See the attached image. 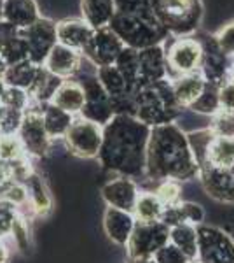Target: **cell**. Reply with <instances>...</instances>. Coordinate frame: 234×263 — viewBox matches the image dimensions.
<instances>
[{
	"label": "cell",
	"instance_id": "46",
	"mask_svg": "<svg viewBox=\"0 0 234 263\" xmlns=\"http://www.w3.org/2000/svg\"><path fill=\"white\" fill-rule=\"evenodd\" d=\"M220 111H234V83L227 81L219 88Z\"/></svg>",
	"mask_w": 234,
	"mask_h": 263
},
{
	"label": "cell",
	"instance_id": "51",
	"mask_svg": "<svg viewBox=\"0 0 234 263\" xmlns=\"http://www.w3.org/2000/svg\"><path fill=\"white\" fill-rule=\"evenodd\" d=\"M6 69H7L6 62H4V60H2V57H0V78L4 76V72H6Z\"/></svg>",
	"mask_w": 234,
	"mask_h": 263
},
{
	"label": "cell",
	"instance_id": "13",
	"mask_svg": "<svg viewBox=\"0 0 234 263\" xmlns=\"http://www.w3.org/2000/svg\"><path fill=\"white\" fill-rule=\"evenodd\" d=\"M124 48L126 46L122 44V41L109 27H105L100 28V30H95L93 37L80 51V54H82L84 60L93 63L98 69V67L114 65Z\"/></svg>",
	"mask_w": 234,
	"mask_h": 263
},
{
	"label": "cell",
	"instance_id": "41",
	"mask_svg": "<svg viewBox=\"0 0 234 263\" xmlns=\"http://www.w3.org/2000/svg\"><path fill=\"white\" fill-rule=\"evenodd\" d=\"M9 237L12 239V242H14V246L19 249V251H28V249H30L28 219L18 214V218H16L14 224H12V230H11Z\"/></svg>",
	"mask_w": 234,
	"mask_h": 263
},
{
	"label": "cell",
	"instance_id": "21",
	"mask_svg": "<svg viewBox=\"0 0 234 263\" xmlns=\"http://www.w3.org/2000/svg\"><path fill=\"white\" fill-rule=\"evenodd\" d=\"M40 11L35 0H4L2 21L12 25L18 30L28 28L40 20Z\"/></svg>",
	"mask_w": 234,
	"mask_h": 263
},
{
	"label": "cell",
	"instance_id": "27",
	"mask_svg": "<svg viewBox=\"0 0 234 263\" xmlns=\"http://www.w3.org/2000/svg\"><path fill=\"white\" fill-rule=\"evenodd\" d=\"M74 120L75 116H72V114L63 111V109L56 107V105L53 104L42 105V121H44L46 132H48L51 141L65 137V134L69 132Z\"/></svg>",
	"mask_w": 234,
	"mask_h": 263
},
{
	"label": "cell",
	"instance_id": "23",
	"mask_svg": "<svg viewBox=\"0 0 234 263\" xmlns=\"http://www.w3.org/2000/svg\"><path fill=\"white\" fill-rule=\"evenodd\" d=\"M49 104L63 109L72 116H79L84 107V90L74 78L63 79Z\"/></svg>",
	"mask_w": 234,
	"mask_h": 263
},
{
	"label": "cell",
	"instance_id": "11",
	"mask_svg": "<svg viewBox=\"0 0 234 263\" xmlns=\"http://www.w3.org/2000/svg\"><path fill=\"white\" fill-rule=\"evenodd\" d=\"M169 242V228L161 221H137L126 244L127 258H154V254Z\"/></svg>",
	"mask_w": 234,
	"mask_h": 263
},
{
	"label": "cell",
	"instance_id": "39",
	"mask_svg": "<svg viewBox=\"0 0 234 263\" xmlns=\"http://www.w3.org/2000/svg\"><path fill=\"white\" fill-rule=\"evenodd\" d=\"M0 102H2V105L7 109H19V111H27L28 105L32 104V99H30V95L25 90L7 86V90L2 95Z\"/></svg>",
	"mask_w": 234,
	"mask_h": 263
},
{
	"label": "cell",
	"instance_id": "19",
	"mask_svg": "<svg viewBox=\"0 0 234 263\" xmlns=\"http://www.w3.org/2000/svg\"><path fill=\"white\" fill-rule=\"evenodd\" d=\"M93 33H95V30L82 18H67L56 23L58 44H63L70 49L79 51V53L84 49L88 41L93 37Z\"/></svg>",
	"mask_w": 234,
	"mask_h": 263
},
{
	"label": "cell",
	"instance_id": "47",
	"mask_svg": "<svg viewBox=\"0 0 234 263\" xmlns=\"http://www.w3.org/2000/svg\"><path fill=\"white\" fill-rule=\"evenodd\" d=\"M9 249H7V246L4 244V240H0V263H7L9 261Z\"/></svg>",
	"mask_w": 234,
	"mask_h": 263
},
{
	"label": "cell",
	"instance_id": "40",
	"mask_svg": "<svg viewBox=\"0 0 234 263\" xmlns=\"http://www.w3.org/2000/svg\"><path fill=\"white\" fill-rule=\"evenodd\" d=\"M211 118L214 121H211L210 128L214 130L215 135L234 139V111H219Z\"/></svg>",
	"mask_w": 234,
	"mask_h": 263
},
{
	"label": "cell",
	"instance_id": "42",
	"mask_svg": "<svg viewBox=\"0 0 234 263\" xmlns=\"http://www.w3.org/2000/svg\"><path fill=\"white\" fill-rule=\"evenodd\" d=\"M16 218H18V209L9 202L0 200V240H6L11 235Z\"/></svg>",
	"mask_w": 234,
	"mask_h": 263
},
{
	"label": "cell",
	"instance_id": "5",
	"mask_svg": "<svg viewBox=\"0 0 234 263\" xmlns=\"http://www.w3.org/2000/svg\"><path fill=\"white\" fill-rule=\"evenodd\" d=\"M157 21L173 37H189L203 21V0H152Z\"/></svg>",
	"mask_w": 234,
	"mask_h": 263
},
{
	"label": "cell",
	"instance_id": "4",
	"mask_svg": "<svg viewBox=\"0 0 234 263\" xmlns=\"http://www.w3.org/2000/svg\"><path fill=\"white\" fill-rule=\"evenodd\" d=\"M109 28L122 41L126 48L137 51L164 44L169 37V33L164 30L163 25L157 21L156 14L133 16L116 12Z\"/></svg>",
	"mask_w": 234,
	"mask_h": 263
},
{
	"label": "cell",
	"instance_id": "15",
	"mask_svg": "<svg viewBox=\"0 0 234 263\" xmlns=\"http://www.w3.org/2000/svg\"><path fill=\"white\" fill-rule=\"evenodd\" d=\"M203 46V60L199 72L205 78L206 83H211L215 86H222L229 79V69H231V57L224 54L217 46L214 37H208L206 41H201Z\"/></svg>",
	"mask_w": 234,
	"mask_h": 263
},
{
	"label": "cell",
	"instance_id": "17",
	"mask_svg": "<svg viewBox=\"0 0 234 263\" xmlns=\"http://www.w3.org/2000/svg\"><path fill=\"white\" fill-rule=\"evenodd\" d=\"M163 79H169L168 65H166L164 44L152 46L138 51V81L140 88L154 84Z\"/></svg>",
	"mask_w": 234,
	"mask_h": 263
},
{
	"label": "cell",
	"instance_id": "34",
	"mask_svg": "<svg viewBox=\"0 0 234 263\" xmlns=\"http://www.w3.org/2000/svg\"><path fill=\"white\" fill-rule=\"evenodd\" d=\"M219 88L211 83L205 84V90L201 91V95L196 99V102L190 105V111L198 112V114H205V116H215L220 111V104H219Z\"/></svg>",
	"mask_w": 234,
	"mask_h": 263
},
{
	"label": "cell",
	"instance_id": "45",
	"mask_svg": "<svg viewBox=\"0 0 234 263\" xmlns=\"http://www.w3.org/2000/svg\"><path fill=\"white\" fill-rule=\"evenodd\" d=\"M154 260L157 263H189L190 260L185 256L178 248H175L172 242H168L164 248H161L159 251L154 254Z\"/></svg>",
	"mask_w": 234,
	"mask_h": 263
},
{
	"label": "cell",
	"instance_id": "2",
	"mask_svg": "<svg viewBox=\"0 0 234 263\" xmlns=\"http://www.w3.org/2000/svg\"><path fill=\"white\" fill-rule=\"evenodd\" d=\"M198 172L199 167L190 151L187 134L177 123L151 128L145 153V179L184 182L198 177Z\"/></svg>",
	"mask_w": 234,
	"mask_h": 263
},
{
	"label": "cell",
	"instance_id": "24",
	"mask_svg": "<svg viewBox=\"0 0 234 263\" xmlns=\"http://www.w3.org/2000/svg\"><path fill=\"white\" fill-rule=\"evenodd\" d=\"M205 78L201 76V72H190V74L178 76V78L172 79L173 93L175 99L182 109H189L194 104L196 99L201 95V91L205 90Z\"/></svg>",
	"mask_w": 234,
	"mask_h": 263
},
{
	"label": "cell",
	"instance_id": "18",
	"mask_svg": "<svg viewBox=\"0 0 234 263\" xmlns=\"http://www.w3.org/2000/svg\"><path fill=\"white\" fill-rule=\"evenodd\" d=\"M82 65V54L63 44H56L44 62V67L59 79H70Z\"/></svg>",
	"mask_w": 234,
	"mask_h": 263
},
{
	"label": "cell",
	"instance_id": "10",
	"mask_svg": "<svg viewBox=\"0 0 234 263\" xmlns=\"http://www.w3.org/2000/svg\"><path fill=\"white\" fill-rule=\"evenodd\" d=\"M201 263H234V240L224 230L198 224V258Z\"/></svg>",
	"mask_w": 234,
	"mask_h": 263
},
{
	"label": "cell",
	"instance_id": "49",
	"mask_svg": "<svg viewBox=\"0 0 234 263\" xmlns=\"http://www.w3.org/2000/svg\"><path fill=\"white\" fill-rule=\"evenodd\" d=\"M227 81L234 83V57H232V60H231V69H229V79H227Z\"/></svg>",
	"mask_w": 234,
	"mask_h": 263
},
{
	"label": "cell",
	"instance_id": "33",
	"mask_svg": "<svg viewBox=\"0 0 234 263\" xmlns=\"http://www.w3.org/2000/svg\"><path fill=\"white\" fill-rule=\"evenodd\" d=\"M114 65L117 67L119 72L122 74V78L126 79V83L130 84V88L137 93L140 88V81H138V51L131 49V48H124L122 53L117 57V60Z\"/></svg>",
	"mask_w": 234,
	"mask_h": 263
},
{
	"label": "cell",
	"instance_id": "26",
	"mask_svg": "<svg viewBox=\"0 0 234 263\" xmlns=\"http://www.w3.org/2000/svg\"><path fill=\"white\" fill-rule=\"evenodd\" d=\"M80 14L93 30H100L110 25L116 14L114 0H80Z\"/></svg>",
	"mask_w": 234,
	"mask_h": 263
},
{
	"label": "cell",
	"instance_id": "50",
	"mask_svg": "<svg viewBox=\"0 0 234 263\" xmlns=\"http://www.w3.org/2000/svg\"><path fill=\"white\" fill-rule=\"evenodd\" d=\"M6 90H7V84L4 81V78H0V99H2V95L6 93Z\"/></svg>",
	"mask_w": 234,
	"mask_h": 263
},
{
	"label": "cell",
	"instance_id": "12",
	"mask_svg": "<svg viewBox=\"0 0 234 263\" xmlns=\"http://www.w3.org/2000/svg\"><path fill=\"white\" fill-rule=\"evenodd\" d=\"M19 33L25 39V42H27L28 60L35 63V65H44L51 49L58 44L56 23L53 20L40 16V20H37L28 28L19 30Z\"/></svg>",
	"mask_w": 234,
	"mask_h": 263
},
{
	"label": "cell",
	"instance_id": "29",
	"mask_svg": "<svg viewBox=\"0 0 234 263\" xmlns=\"http://www.w3.org/2000/svg\"><path fill=\"white\" fill-rule=\"evenodd\" d=\"M211 167H232L234 165V139L222 137V135H214L206 153V163Z\"/></svg>",
	"mask_w": 234,
	"mask_h": 263
},
{
	"label": "cell",
	"instance_id": "28",
	"mask_svg": "<svg viewBox=\"0 0 234 263\" xmlns=\"http://www.w3.org/2000/svg\"><path fill=\"white\" fill-rule=\"evenodd\" d=\"M40 67L42 65H35V63H32L30 60H25V62L16 63V65L7 67L2 78L7 86L19 88V90H25L28 93L30 88L35 83V78H37V74H39Z\"/></svg>",
	"mask_w": 234,
	"mask_h": 263
},
{
	"label": "cell",
	"instance_id": "14",
	"mask_svg": "<svg viewBox=\"0 0 234 263\" xmlns=\"http://www.w3.org/2000/svg\"><path fill=\"white\" fill-rule=\"evenodd\" d=\"M198 177L210 198L222 203H234V165L225 168L203 165L199 167Z\"/></svg>",
	"mask_w": 234,
	"mask_h": 263
},
{
	"label": "cell",
	"instance_id": "22",
	"mask_svg": "<svg viewBox=\"0 0 234 263\" xmlns=\"http://www.w3.org/2000/svg\"><path fill=\"white\" fill-rule=\"evenodd\" d=\"M28 193V205L32 209V214L37 218H44L53 209V197H51L48 184L35 171H32L23 181Z\"/></svg>",
	"mask_w": 234,
	"mask_h": 263
},
{
	"label": "cell",
	"instance_id": "1",
	"mask_svg": "<svg viewBox=\"0 0 234 263\" xmlns=\"http://www.w3.org/2000/svg\"><path fill=\"white\" fill-rule=\"evenodd\" d=\"M151 128L133 114H116L103 126L98 162L105 171L137 179L145 174V153Z\"/></svg>",
	"mask_w": 234,
	"mask_h": 263
},
{
	"label": "cell",
	"instance_id": "7",
	"mask_svg": "<svg viewBox=\"0 0 234 263\" xmlns=\"http://www.w3.org/2000/svg\"><path fill=\"white\" fill-rule=\"evenodd\" d=\"M166 65H168L169 79L178 76L198 72L203 60V46L201 41L194 37H173L169 42H164Z\"/></svg>",
	"mask_w": 234,
	"mask_h": 263
},
{
	"label": "cell",
	"instance_id": "53",
	"mask_svg": "<svg viewBox=\"0 0 234 263\" xmlns=\"http://www.w3.org/2000/svg\"><path fill=\"white\" fill-rule=\"evenodd\" d=\"M189 263H201V261H199V260H190Z\"/></svg>",
	"mask_w": 234,
	"mask_h": 263
},
{
	"label": "cell",
	"instance_id": "8",
	"mask_svg": "<svg viewBox=\"0 0 234 263\" xmlns=\"http://www.w3.org/2000/svg\"><path fill=\"white\" fill-rule=\"evenodd\" d=\"M18 137L25 147V153L30 160H39L44 158L51 149V139L46 132L44 121H42V105L32 104L25 111L23 121L18 130Z\"/></svg>",
	"mask_w": 234,
	"mask_h": 263
},
{
	"label": "cell",
	"instance_id": "32",
	"mask_svg": "<svg viewBox=\"0 0 234 263\" xmlns=\"http://www.w3.org/2000/svg\"><path fill=\"white\" fill-rule=\"evenodd\" d=\"M164 213V205L157 198L154 192H140L137 203H135L133 216L140 223H152L161 221Z\"/></svg>",
	"mask_w": 234,
	"mask_h": 263
},
{
	"label": "cell",
	"instance_id": "36",
	"mask_svg": "<svg viewBox=\"0 0 234 263\" xmlns=\"http://www.w3.org/2000/svg\"><path fill=\"white\" fill-rule=\"evenodd\" d=\"M23 158H28V156L18 135L0 134V160L2 162H18Z\"/></svg>",
	"mask_w": 234,
	"mask_h": 263
},
{
	"label": "cell",
	"instance_id": "20",
	"mask_svg": "<svg viewBox=\"0 0 234 263\" xmlns=\"http://www.w3.org/2000/svg\"><path fill=\"white\" fill-rule=\"evenodd\" d=\"M137 224V219L131 213L121 209L107 207L103 213V230L105 235L117 246H126L130 240L133 228Z\"/></svg>",
	"mask_w": 234,
	"mask_h": 263
},
{
	"label": "cell",
	"instance_id": "38",
	"mask_svg": "<svg viewBox=\"0 0 234 263\" xmlns=\"http://www.w3.org/2000/svg\"><path fill=\"white\" fill-rule=\"evenodd\" d=\"M116 12L119 14H133V16H151L154 14L152 0H114Z\"/></svg>",
	"mask_w": 234,
	"mask_h": 263
},
{
	"label": "cell",
	"instance_id": "16",
	"mask_svg": "<svg viewBox=\"0 0 234 263\" xmlns=\"http://www.w3.org/2000/svg\"><path fill=\"white\" fill-rule=\"evenodd\" d=\"M140 195L138 184L135 179L124 176H116L101 186V198L107 203V207L121 209L133 214L135 203Z\"/></svg>",
	"mask_w": 234,
	"mask_h": 263
},
{
	"label": "cell",
	"instance_id": "52",
	"mask_svg": "<svg viewBox=\"0 0 234 263\" xmlns=\"http://www.w3.org/2000/svg\"><path fill=\"white\" fill-rule=\"evenodd\" d=\"M2 7H4V0H0V20H2Z\"/></svg>",
	"mask_w": 234,
	"mask_h": 263
},
{
	"label": "cell",
	"instance_id": "43",
	"mask_svg": "<svg viewBox=\"0 0 234 263\" xmlns=\"http://www.w3.org/2000/svg\"><path fill=\"white\" fill-rule=\"evenodd\" d=\"M25 111H19V109H7L2 116V121H0V134L4 135H18V130L21 126V121H23Z\"/></svg>",
	"mask_w": 234,
	"mask_h": 263
},
{
	"label": "cell",
	"instance_id": "30",
	"mask_svg": "<svg viewBox=\"0 0 234 263\" xmlns=\"http://www.w3.org/2000/svg\"><path fill=\"white\" fill-rule=\"evenodd\" d=\"M169 242L180 249L189 260L198 258V227L190 223L169 228Z\"/></svg>",
	"mask_w": 234,
	"mask_h": 263
},
{
	"label": "cell",
	"instance_id": "9",
	"mask_svg": "<svg viewBox=\"0 0 234 263\" xmlns=\"http://www.w3.org/2000/svg\"><path fill=\"white\" fill-rule=\"evenodd\" d=\"M101 141H103V126L75 116L69 132L63 137L67 149L79 158H98Z\"/></svg>",
	"mask_w": 234,
	"mask_h": 263
},
{
	"label": "cell",
	"instance_id": "6",
	"mask_svg": "<svg viewBox=\"0 0 234 263\" xmlns=\"http://www.w3.org/2000/svg\"><path fill=\"white\" fill-rule=\"evenodd\" d=\"M74 79L84 90V107L79 116L105 126L116 116V112H114L112 99H110V95L105 91V88L101 86V83L96 78V67L93 70H84V67L80 65Z\"/></svg>",
	"mask_w": 234,
	"mask_h": 263
},
{
	"label": "cell",
	"instance_id": "37",
	"mask_svg": "<svg viewBox=\"0 0 234 263\" xmlns=\"http://www.w3.org/2000/svg\"><path fill=\"white\" fill-rule=\"evenodd\" d=\"M157 198L161 200L164 207H169V205H175L182 200V182L178 181H161L157 182V188L156 192Z\"/></svg>",
	"mask_w": 234,
	"mask_h": 263
},
{
	"label": "cell",
	"instance_id": "44",
	"mask_svg": "<svg viewBox=\"0 0 234 263\" xmlns=\"http://www.w3.org/2000/svg\"><path fill=\"white\" fill-rule=\"evenodd\" d=\"M214 39L217 42V46L220 48V51L232 58L234 57V20L229 21L227 25H224L214 35Z\"/></svg>",
	"mask_w": 234,
	"mask_h": 263
},
{
	"label": "cell",
	"instance_id": "25",
	"mask_svg": "<svg viewBox=\"0 0 234 263\" xmlns=\"http://www.w3.org/2000/svg\"><path fill=\"white\" fill-rule=\"evenodd\" d=\"M205 221V211L199 203L196 202H185L180 200L175 205L164 207L163 218H161V223H164L168 228H173L177 224H184V223H190V224H203Z\"/></svg>",
	"mask_w": 234,
	"mask_h": 263
},
{
	"label": "cell",
	"instance_id": "31",
	"mask_svg": "<svg viewBox=\"0 0 234 263\" xmlns=\"http://www.w3.org/2000/svg\"><path fill=\"white\" fill-rule=\"evenodd\" d=\"M63 79L56 78L54 74H51V72L46 69L44 65L40 67L39 74H37L35 78V83H33V86L30 88L28 95L32 102H35V104H49L51 99H53V95L56 93L58 86L61 84Z\"/></svg>",
	"mask_w": 234,
	"mask_h": 263
},
{
	"label": "cell",
	"instance_id": "35",
	"mask_svg": "<svg viewBox=\"0 0 234 263\" xmlns=\"http://www.w3.org/2000/svg\"><path fill=\"white\" fill-rule=\"evenodd\" d=\"M214 130L205 128V130H196L187 134V141H189L190 151L194 155V160L198 163V167H203L206 163V153L208 146H210L211 139H214Z\"/></svg>",
	"mask_w": 234,
	"mask_h": 263
},
{
	"label": "cell",
	"instance_id": "3",
	"mask_svg": "<svg viewBox=\"0 0 234 263\" xmlns=\"http://www.w3.org/2000/svg\"><path fill=\"white\" fill-rule=\"evenodd\" d=\"M180 112L182 107L175 99L172 79L147 84V86L138 88L135 93L133 116L145 123L148 128L175 123Z\"/></svg>",
	"mask_w": 234,
	"mask_h": 263
},
{
	"label": "cell",
	"instance_id": "48",
	"mask_svg": "<svg viewBox=\"0 0 234 263\" xmlns=\"http://www.w3.org/2000/svg\"><path fill=\"white\" fill-rule=\"evenodd\" d=\"M127 263H157L154 258H127Z\"/></svg>",
	"mask_w": 234,
	"mask_h": 263
}]
</instances>
